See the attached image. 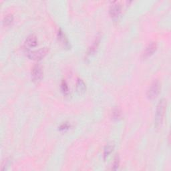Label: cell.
Segmentation results:
<instances>
[{
  "instance_id": "6da1fadb",
  "label": "cell",
  "mask_w": 171,
  "mask_h": 171,
  "mask_svg": "<svg viewBox=\"0 0 171 171\" xmlns=\"http://www.w3.org/2000/svg\"><path fill=\"white\" fill-rule=\"evenodd\" d=\"M166 108V101L165 99H162L158 102L157 108L155 116V122L157 126L161 125L162 122L163 118H164L165 111Z\"/></svg>"
},
{
  "instance_id": "7a4b0ae2",
  "label": "cell",
  "mask_w": 171,
  "mask_h": 171,
  "mask_svg": "<svg viewBox=\"0 0 171 171\" xmlns=\"http://www.w3.org/2000/svg\"><path fill=\"white\" fill-rule=\"evenodd\" d=\"M161 90V84L158 80H154L151 84L149 89L148 90L147 96L149 99H154L159 94Z\"/></svg>"
},
{
  "instance_id": "3957f363",
  "label": "cell",
  "mask_w": 171,
  "mask_h": 171,
  "mask_svg": "<svg viewBox=\"0 0 171 171\" xmlns=\"http://www.w3.org/2000/svg\"><path fill=\"white\" fill-rule=\"evenodd\" d=\"M48 52V48H41L38 50H35V51L29 52L28 57L31 60H39L44 58V57L46 55Z\"/></svg>"
},
{
  "instance_id": "277c9868",
  "label": "cell",
  "mask_w": 171,
  "mask_h": 171,
  "mask_svg": "<svg viewBox=\"0 0 171 171\" xmlns=\"http://www.w3.org/2000/svg\"><path fill=\"white\" fill-rule=\"evenodd\" d=\"M43 77V70L39 64L34 66L32 70V79L33 82H37L41 80Z\"/></svg>"
},
{
  "instance_id": "5b68a950",
  "label": "cell",
  "mask_w": 171,
  "mask_h": 171,
  "mask_svg": "<svg viewBox=\"0 0 171 171\" xmlns=\"http://www.w3.org/2000/svg\"><path fill=\"white\" fill-rule=\"evenodd\" d=\"M121 6L119 3L115 2L112 3L111 7H110V15L113 19H116L119 16V15L121 12Z\"/></svg>"
},
{
  "instance_id": "8992f818",
  "label": "cell",
  "mask_w": 171,
  "mask_h": 171,
  "mask_svg": "<svg viewBox=\"0 0 171 171\" xmlns=\"http://www.w3.org/2000/svg\"><path fill=\"white\" fill-rule=\"evenodd\" d=\"M157 44L156 42H151L147 45L145 50L144 51L142 54L143 58H147L153 55L154 52L157 50Z\"/></svg>"
},
{
  "instance_id": "52a82bcc",
  "label": "cell",
  "mask_w": 171,
  "mask_h": 171,
  "mask_svg": "<svg viewBox=\"0 0 171 171\" xmlns=\"http://www.w3.org/2000/svg\"><path fill=\"white\" fill-rule=\"evenodd\" d=\"M25 44L26 45H27V46H28L29 48L36 47L37 44V40L36 36L33 35V34L32 35L29 36L27 37V39H26V40L25 41Z\"/></svg>"
},
{
  "instance_id": "ba28073f",
  "label": "cell",
  "mask_w": 171,
  "mask_h": 171,
  "mask_svg": "<svg viewBox=\"0 0 171 171\" xmlns=\"http://www.w3.org/2000/svg\"><path fill=\"white\" fill-rule=\"evenodd\" d=\"M86 90V84L84 82L82 79L78 78L76 82V90L78 94H84Z\"/></svg>"
},
{
  "instance_id": "9c48e42d",
  "label": "cell",
  "mask_w": 171,
  "mask_h": 171,
  "mask_svg": "<svg viewBox=\"0 0 171 171\" xmlns=\"http://www.w3.org/2000/svg\"><path fill=\"white\" fill-rule=\"evenodd\" d=\"M58 39L60 40V41L62 42L64 46L66 48H69L70 46V44L68 42V40L66 38V37L65 36V34L63 33V32L62 31V29H60L58 31Z\"/></svg>"
},
{
  "instance_id": "30bf717a",
  "label": "cell",
  "mask_w": 171,
  "mask_h": 171,
  "mask_svg": "<svg viewBox=\"0 0 171 171\" xmlns=\"http://www.w3.org/2000/svg\"><path fill=\"white\" fill-rule=\"evenodd\" d=\"M14 20V17L12 16V14H7L6 16V17L3 18V25H9L10 24H11L12 23Z\"/></svg>"
},
{
  "instance_id": "8fae6325",
  "label": "cell",
  "mask_w": 171,
  "mask_h": 171,
  "mask_svg": "<svg viewBox=\"0 0 171 171\" xmlns=\"http://www.w3.org/2000/svg\"><path fill=\"white\" fill-rule=\"evenodd\" d=\"M122 115L121 111L119 108H115L112 111V118L115 120H119L120 119Z\"/></svg>"
},
{
  "instance_id": "7c38bea8",
  "label": "cell",
  "mask_w": 171,
  "mask_h": 171,
  "mask_svg": "<svg viewBox=\"0 0 171 171\" xmlns=\"http://www.w3.org/2000/svg\"><path fill=\"white\" fill-rule=\"evenodd\" d=\"M112 150H113V146L111 145V144H108V145H107L105 147L104 151V159H106V157H108V156L111 154Z\"/></svg>"
},
{
  "instance_id": "4fadbf2b",
  "label": "cell",
  "mask_w": 171,
  "mask_h": 171,
  "mask_svg": "<svg viewBox=\"0 0 171 171\" xmlns=\"http://www.w3.org/2000/svg\"><path fill=\"white\" fill-rule=\"evenodd\" d=\"M61 89H62V91L64 94L68 95L69 94V88H68V86L66 81L64 80L62 81V84H61Z\"/></svg>"
},
{
  "instance_id": "5bb4252c",
  "label": "cell",
  "mask_w": 171,
  "mask_h": 171,
  "mask_svg": "<svg viewBox=\"0 0 171 171\" xmlns=\"http://www.w3.org/2000/svg\"><path fill=\"white\" fill-rule=\"evenodd\" d=\"M99 40L97 39L96 40V41L94 43V44L91 46V48H90V50H89V54H91V53H93L95 51H96V50L97 49V47H98V44H99Z\"/></svg>"
},
{
  "instance_id": "9a60e30c",
  "label": "cell",
  "mask_w": 171,
  "mask_h": 171,
  "mask_svg": "<svg viewBox=\"0 0 171 171\" xmlns=\"http://www.w3.org/2000/svg\"><path fill=\"white\" fill-rule=\"evenodd\" d=\"M119 164H120V161H119V157H116L115 159V161H114L113 163V170H116L119 166Z\"/></svg>"
},
{
  "instance_id": "2e32d148",
  "label": "cell",
  "mask_w": 171,
  "mask_h": 171,
  "mask_svg": "<svg viewBox=\"0 0 171 171\" xmlns=\"http://www.w3.org/2000/svg\"><path fill=\"white\" fill-rule=\"evenodd\" d=\"M70 125L67 124V123H64L63 124L61 125V126L60 127V130H67V129H68L70 128Z\"/></svg>"
}]
</instances>
